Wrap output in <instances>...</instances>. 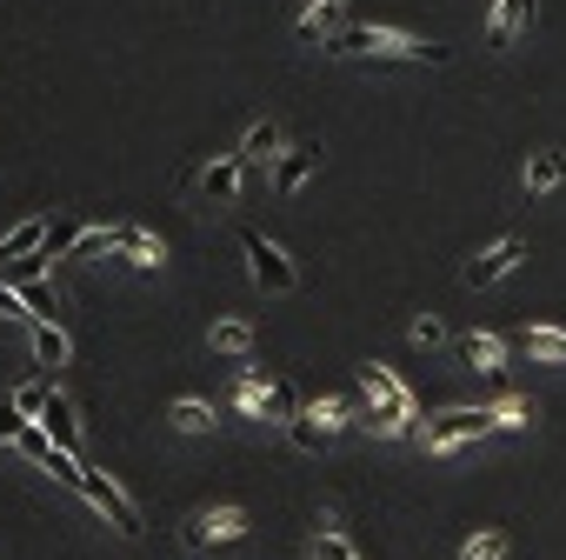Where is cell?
<instances>
[{
    "label": "cell",
    "instance_id": "cell-13",
    "mask_svg": "<svg viewBox=\"0 0 566 560\" xmlns=\"http://www.w3.org/2000/svg\"><path fill=\"white\" fill-rule=\"evenodd\" d=\"M280 154H287V147H280V127H273V121H253L233 160H240V167H266V160H280Z\"/></svg>",
    "mask_w": 566,
    "mask_h": 560
},
{
    "label": "cell",
    "instance_id": "cell-8",
    "mask_svg": "<svg viewBox=\"0 0 566 560\" xmlns=\"http://www.w3.org/2000/svg\"><path fill=\"white\" fill-rule=\"evenodd\" d=\"M360 387H367L387 414H407V421H413V394H407V381H400L394 367H380V361H374V367H360Z\"/></svg>",
    "mask_w": 566,
    "mask_h": 560
},
{
    "label": "cell",
    "instance_id": "cell-17",
    "mask_svg": "<svg viewBox=\"0 0 566 560\" xmlns=\"http://www.w3.org/2000/svg\"><path fill=\"white\" fill-rule=\"evenodd\" d=\"M34 361L54 374V367H67V334L54 328V321H34Z\"/></svg>",
    "mask_w": 566,
    "mask_h": 560
},
{
    "label": "cell",
    "instance_id": "cell-24",
    "mask_svg": "<svg viewBox=\"0 0 566 560\" xmlns=\"http://www.w3.org/2000/svg\"><path fill=\"white\" fill-rule=\"evenodd\" d=\"M14 294L28 301V314H34V321H54V308H61V301H54V288H41V280H28V288H14Z\"/></svg>",
    "mask_w": 566,
    "mask_h": 560
},
{
    "label": "cell",
    "instance_id": "cell-28",
    "mask_svg": "<svg viewBox=\"0 0 566 560\" xmlns=\"http://www.w3.org/2000/svg\"><path fill=\"white\" fill-rule=\"evenodd\" d=\"M367 427H374V434H407V414H387V407H367Z\"/></svg>",
    "mask_w": 566,
    "mask_h": 560
},
{
    "label": "cell",
    "instance_id": "cell-9",
    "mask_svg": "<svg viewBox=\"0 0 566 560\" xmlns=\"http://www.w3.org/2000/svg\"><path fill=\"white\" fill-rule=\"evenodd\" d=\"M240 174H247V167H240V160L227 154V160H207L193 187H200V194H207L213 207H233V200H240Z\"/></svg>",
    "mask_w": 566,
    "mask_h": 560
},
{
    "label": "cell",
    "instance_id": "cell-16",
    "mask_svg": "<svg viewBox=\"0 0 566 560\" xmlns=\"http://www.w3.org/2000/svg\"><path fill=\"white\" fill-rule=\"evenodd\" d=\"M566 180V154H533L526 160V194H553Z\"/></svg>",
    "mask_w": 566,
    "mask_h": 560
},
{
    "label": "cell",
    "instance_id": "cell-20",
    "mask_svg": "<svg viewBox=\"0 0 566 560\" xmlns=\"http://www.w3.org/2000/svg\"><path fill=\"white\" fill-rule=\"evenodd\" d=\"M81 234H87V227H81V220H48V247H41V253H48V260H67V253H74V240H81Z\"/></svg>",
    "mask_w": 566,
    "mask_h": 560
},
{
    "label": "cell",
    "instance_id": "cell-11",
    "mask_svg": "<svg viewBox=\"0 0 566 560\" xmlns=\"http://www.w3.org/2000/svg\"><path fill=\"white\" fill-rule=\"evenodd\" d=\"M314 167H321V147H287V154L273 160V187L280 194H301L314 180Z\"/></svg>",
    "mask_w": 566,
    "mask_h": 560
},
{
    "label": "cell",
    "instance_id": "cell-5",
    "mask_svg": "<svg viewBox=\"0 0 566 560\" xmlns=\"http://www.w3.org/2000/svg\"><path fill=\"white\" fill-rule=\"evenodd\" d=\"M526 260V240L520 234H506V240H493L480 260H467V288H493V280H506L513 267Z\"/></svg>",
    "mask_w": 566,
    "mask_h": 560
},
{
    "label": "cell",
    "instance_id": "cell-4",
    "mask_svg": "<svg viewBox=\"0 0 566 560\" xmlns=\"http://www.w3.org/2000/svg\"><path fill=\"white\" fill-rule=\"evenodd\" d=\"M81 467H87V460H81ZM81 494H87V500H94V507H101V514H107V520L120 527V533H140V507H134V500L120 494V480H114V474H101V467H87V480H81Z\"/></svg>",
    "mask_w": 566,
    "mask_h": 560
},
{
    "label": "cell",
    "instance_id": "cell-26",
    "mask_svg": "<svg viewBox=\"0 0 566 560\" xmlns=\"http://www.w3.org/2000/svg\"><path fill=\"white\" fill-rule=\"evenodd\" d=\"M493 427H533V401H520V394H506V401L493 407Z\"/></svg>",
    "mask_w": 566,
    "mask_h": 560
},
{
    "label": "cell",
    "instance_id": "cell-29",
    "mask_svg": "<svg viewBox=\"0 0 566 560\" xmlns=\"http://www.w3.org/2000/svg\"><path fill=\"white\" fill-rule=\"evenodd\" d=\"M413 341H420V348H440V341H447V328H440L433 314H420V321H413Z\"/></svg>",
    "mask_w": 566,
    "mask_h": 560
},
{
    "label": "cell",
    "instance_id": "cell-3",
    "mask_svg": "<svg viewBox=\"0 0 566 560\" xmlns=\"http://www.w3.org/2000/svg\"><path fill=\"white\" fill-rule=\"evenodd\" d=\"M240 247H247V267H253V288H260V294H294V288H301L294 260L280 253L266 234H253V227H247V234H240Z\"/></svg>",
    "mask_w": 566,
    "mask_h": 560
},
{
    "label": "cell",
    "instance_id": "cell-30",
    "mask_svg": "<svg viewBox=\"0 0 566 560\" xmlns=\"http://www.w3.org/2000/svg\"><path fill=\"white\" fill-rule=\"evenodd\" d=\"M21 427H28L21 407H14V401H0V440H21Z\"/></svg>",
    "mask_w": 566,
    "mask_h": 560
},
{
    "label": "cell",
    "instance_id": "cell-15",
    "mask_svg": "<svg viewBox=\"0 0 566 560\" xmlns=\"http://www.w3.org/2000/svg\"><path fill=\"white\" fill-rule=\"evenodd\" d=\"M340 28H347V21H340V0H314V8L301 14V41H321V48H327Z\"/></svg>",
    "mask_w": 566,
    "mask_h": 560
},
{
    "label": "cell",
    "instance_id": "cell-2",
    "mask_svg": "<svg viewBox=\"0 0 566 560\" xmlns=\"http://www.w3.org/2000/svg\"><path fill=\"white\" fill-rule=\"evenodd\" d=\"M486 434H500L493 427V407H447V414H433L420 427V447L427 454H447V447H467V440H486Z\"/></svg>",
    "mask_w": 566,
    "mask_h": 560
},
{
    "label": "cell",
    "instance_id": "cell-21",
    "mask_svg": "<svg viewBox=\"0 0 566 560\" xmlns=\"http://www.w3.org/2000/svg\"><path fill=\"white\" fill-rule=\"evenodd\" d=\"M460 560H506V533H500V527H480V533L460 547Z\"/></svg>",
    "mask_w": 566,
    "mask_h": 560
},
{
    "label": "cell",
    "instance_id": "cell-7",
    "mask_svg": "<svg viewBox=\"0 0 566 560\" xmlns=\"http://www.w3.org/2000/svg\"><path fill=\"white\" fill-rule=\"evenodd\" d=\"M247 533V514L240 507H207L187 520V547H207V540H240Z\"/></svg>",
    "mask_w": 566,
    "mask_h": 560
},
{
    "label": "cell",
    "instance_id": "cell-12",
    "mask_svg": "<svg viewBox=\"0 0 566 560\" xmlns=\"http://www.w3.org/2000/svg\"><path fill=\"white\" fill-rule=\"evenodd\" d=\"M114 253H127L134 267H160L167 260V240L147 234V227H114Z\"/></svg>",
    "mask_w": 566,
    "mask_h": 560
},
{
    "label": "cell",
    "instance_id": "cell-23",
    "mask_svg": "<svg viewBox=\"0 0 566 560\" xmlns=\"http://www.w3.org/2000/svg\"><path fill=\"white\" fill-rule=\"evenodd\" d=\"M174 427L180 434H207L213 427V407L207 401H174Z\"/></svg>",
    "mask_w": 566,
    "mask_h": 560
},
{
    "label": "cell",
    "instance_id": "cell-10",
    "mask_svg": "<svg viewBox=\"0 0 566 560\" xmlns=\"http://www.w3.org/2000/svg\"><path fill=\"white\" fill-rule=\"evenodd\" d=\"M41 247H48V214H28L14 234H0V273L14 260H28V253H41Z\"/></svg>",
    "mask_w": 566,
    "mask_h": 560
},
{
    "label": "cell",
    "instance_id": "cell-27",
    "mask_svg": "<svg viewBox=\"0 0 566 560\" xmlns=\"http://www.w3.org/2000/svg\"><path fill=\"white\" fill-rule=\"evenodd\" d=\"M314 560H354V547L340 533H314Z\"/></svg>",
    "mask_w": 566,
    "mask_h": 560
},
{
    "label": "cell",
    "instance_id": "cell-6",
    "mask_svg": "<svg viewBox=\"0 0 566 560\" xmlns=\"http://www.w3.org/2000/svg\"><path fill=\"white\" fill-rule=\"evenodd\" d=\"M34 427H41L61 454H74V460H81V414H74V401H67L61 387L48 394V407H41V421H34Z\"/></svg>",
    "mask_w": 566,
    "mask_h": 560
},
{
    "label": "cell",
    "instance_id": "cell-18",
    "mask_svg": "<svg viewBox=\"0 0 566 560\" xmlns=\"http://www.w3.org/2000/svg\"><path fill=\"white\" fill-rule=\"evenodd\" d=\"M513 348H520V354H533V361H566V334H559V328H526Z\"/></svg>",
    "mask_w": 566,
    "mask_h": 560
},
{
    "label": "cell",
    "instance_id": "cell-14",
    "mask_svg": "<svg viewBox=\"0 0 566 560\" xmlns=\"http://www.w3.org/2000/svg\"><path fill=\"white\" fill-rule=\"evenodd\" d=\"M526 21H533V0H500V8H493V21H486L493 48H513V41L526 34Z\"/></svg>",
    "mask_w": 566,
    "mask_h": 560
},
{
    "label": "cell",
    "instance_id": "cell-31",
    "mask_svg": "<svg viewBox=\"0 0 566 560\" xmlns=\"http://www.w3.org/2000/svg\"><path fill=\"white\" fill-rule=\"evenodd\" d=\"M0 321H34V314H28V301H21L14 288H0Z\"/></svg>",
    "mask_w": 566,
    "mask_h": 560
},
{
    "label": "cell",
    "instance_id": "cell-19",
    "mask_svg": "<svg viewBox=\"0 0 566 560\" xmlns=\"http://www.w3.org/2000/svg\"><path fill=\"white\" fill-rule=\"evenodd\" d=\"M460 354H467V367H480V374H500V354H506V341H493V334H467V341H460Z\"/></svg>",
    "mask_w": 566,
    "mask_h": 560
},
{
    "label": "cell",
    "instance_id": "cell-25",
    "mask_svg": "<svg viewBox=\"0 0 566 560\" xmlns=\"http://www.w3.org/2000/svg\"><path fill=\"white\" fill-rule=\"evenodd\" d=\"M48 394H54V381H34V387H21V394H14V407H21V421H28V427L41 421V407H48Z\"/></svg>",
    "mask_w": 566,
    "mask_h": 560
},
{
    "label": "cell",
    "instance_id": "cell-22",
    "mask_svg": "<svg viewBox=\"0 0 566 560\" xmlns=\"http://www.w3.org/2000/svg\"><path fill=\"white\" fill-rule=\"evenodd\" d=\"M213 348L220 354H247L253 348V328L247 321H213Z\"/></svg>",
    "mask_w": 566,
    "mask_h": 560
},
{
    "label": "cell",
    "instance_id": "cell-1",
    "mask_svg": "<svg viewBox=\"0 0 566 560\" xmlns=\"http://www.w3.org/2000/svg\"><path fill=\"white\" fill-rule=\"evenodd\" d=\"M327 54H374V61H427V68H440V61H447V48H433V41H413V34H400V28H340V34L327 41Z\"/></svg>",
    "mask_w": 566,
    "mask_h": 560
}]
</instances>
